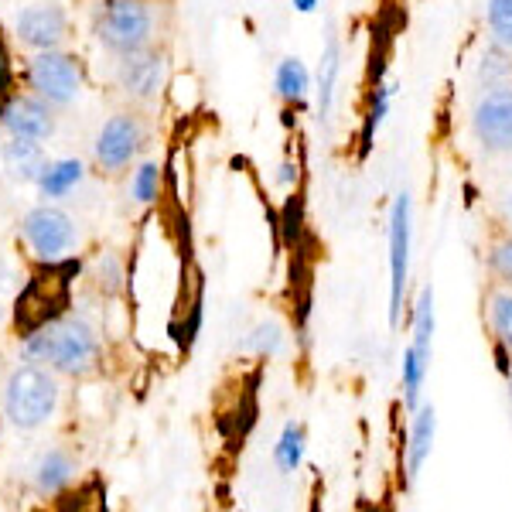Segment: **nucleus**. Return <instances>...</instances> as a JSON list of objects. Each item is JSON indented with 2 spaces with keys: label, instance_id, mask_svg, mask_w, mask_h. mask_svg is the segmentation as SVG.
<instances>
[{
  "label": "nucleus",
  "instance_id": "obj_11",
  "mask_svg": "<svg viewBox=\"0 0 512 512\" xmlns=\"http://www.w3.org/2000/svg\"><path fill=\"white\" fill-rule=\"evenodd\" d=\"M18 35L24 45L41 48V52H52L55 45L65 38V14L59 7H28L18 18Z\"/></svg>",
  "mask_w": 512,
  "mask_h": 512
},
{
  "label": "nucleus",
  "instance_id": "obj_8",
  "mask_svg": "<svg viewBox=\"0 0 512 512\" xmlns=\"http://www.w3.org/2000/svg\"><path fill=\"white\" fill-rule=\"evenodd\" d=\"M31 86L38 89L41 99L55 106H65L72 103L82 86V72H79V62L69 59L62 52H41L35 62H31Z\"/></svg>",
  "mask_w": 512,
  "mask_h": 512
},
{
  "label": "nucleus",
  "instance_id": "obj_27",
  "mask_svg": "<svg viewBox=\"0 0 512 512\" xmlns=\"http://www.w3.org/2000/svg\"><path fill=\"white\" fill-rule=\"evenodd\" d=\"M7 89V59H4V45H0V93Z\"/></svg>",
  "mask_w": 512,
  "mask_h": 512
},
{
  "label": "nucleus",
  "instance_id": "obj_26",
  "mask_svg": "<svg viewBox=\"0 0 512 512\" xmlns=\"http://www.w3.org/2000/svg\"><path fill=\"white\" fill-rule=\"evenodd\" d=\"M277 345H280V328L277 325H263V328H256V335H253V349L256 352H277Z\"/></svg>",
  "mask_w": 512,
  "mask_h": 512
},
{
  "label": "nucleus",
  "instance_id": "obj_20",
  "mask_svg": "<svg viewBox=\"0 0 512 512\" xmlns=\"http://www.w3.org/2000/svg\"><path fill=\"white\" fill-rule=\"evenodd\" d=\"M489 325L495 332V342L506 345L512 352V291L509 287H499V291L489 294Z\"/></svg>",
  "mask_w": 512,
  "mask_h": 512
},
{
  "label": "nucleus",
  "instance_id": "obj_1",
  "mask_svg": "<svg viewBox=\"0 0 512 512\" xmlns=\"http://www.w3.org/2000/svg\"><path fill=\"white\" fill-rule=\"evenodd\" d=\"M24 352L31 359H41L48 366H55L59 373L79 376L86 369H93L96 355H99V342L93 335V328L86 321H52V325L38 328L35 335H28L24 342Z\"/></svg>",
  "mask_w": 512,
  "mask_h": 512
},
{
  "label": "nucleus",
  "instance_id": "obj_16",
  "mask_svg": "<svg viewBox=\"0 0 512 512\" xmlns=\"http://www.w3.org/2000/svg\"><path fill=\"white\" fill-rule=\"evenodd\" d=\"M338 69H342V45L332 38L321 55V72H318V110H321V120H328L332 113V103H335V82H338Z\"/></svg>",
  "mask_w": 512,
  "mask_h": 512
},
{
  "label": "nucleus",
  "instance_id": "obj_15",
  "mask_svg": "<svg viewBox=\"0 0 512 512\" xmlns=\"http://www.w3.org/2000/svg\"><path fill=\"white\" fill-rule=\"evenodd\" d=\"M390 99H393V86H390V82H376L373 96H369L366 123H362V137H359V154H362V158H366V154L373 151L376 130L383 127L386 113H390Z\"/></svg>",
  "mask_w": 512,
  "mask_h": 512
},
{
  "label": "nucleus",
  "instance_id": "obj_30",
  "mask_svg": "<svg viewBox=\"0 0 512 512\" xmlns=\"http://www.w3.org/2000/svg\"><path fill=\"white\" fill-rule=\"evenodd\" d=\"M509 393H512V369H509Z\"/></svg>",
  "mask_w": 512,
  "mask_h": 512
},
{
  "label": "nucleus",
  "instance_id": "obj_18",
  "mask_svg": "<svg viewBox=\"0 0 512 512\" xmlns=\"http://www.w3.org/2000/svg\"><path fill=\"white\" fill-rule=\"evenodd\" d=\"M72 472H76V465H72V458L65 451H48L45 458L38 461V489L41 492H59L69 485Z\"/></svg>",
  "mask_w": 512,
  "mask_h": 512
},
{
  "label": "nucleus",
  "instance_id": "obj_17",
  "mask_svg": "<svg viewBox=\"0 0 512 512\" xmlns=\"http://www.w3.org/2000/svg\"><path fill=\"white\" fill-rule=\"evenodd\" d=\"M478 79H482L489 89L492 86H512V48L492 41L482 55V65H478Z\"/></svg>",
  "mask_w": 512,
  "mask_h": 512
},
{
  "label": "nucleus",
  "instance_id": "obj_10",
  "mask_svg": "<svg viewBox=\"0 0 512 512\" xmlns=\"http://www.w3.org/2000/svg\"><path fill=\"white\" fill-rule=\"evenodd\" d=\"M164 82V59L154 52H134V55H123L120 65V86L127 89L134 99H151L158 96Z\"/></svg>",
  "mask_w": 512,
  "mask_h": 512
},
{
  "label": "nucleus",
  "instance_id": "obj_12",
  "mask_svg": "<svg viewBox=\"0 0 512 512\" xmlns=\"http://www.w3.org/2000/svg\"><path fill=\"white\" fill-rule=\"evenodd\" d=\"M0 123L11 130L14 137H31V140H45L52 137L55 123L45 103L38 99H11V103L0 110Z\"/></svg>",
  "mask_w": 512,
  "mask_h": 512
},
{
  "label": "nucleus",
  "instance_id": "obj_7",
  "mask_svg": "<svg viewBox=\"0 0 512 512\" xmlns=\"http://www.w3.org/2000/svg\"><path fill=\"white\" fill-rule=\"evenodd\" d=\"M24 239H28V246L41 260L52 263L76 246V226H72V219L62 209L41 205V209H31L24 216Z\"/></svg>",
  "mask_w": 512,
  "mask_h": 512
},
{
  "label": "nucleus",
  "instance_id": "obj_3",
  "mask_svg": "<svg viewBox=\"0 0 512 512\" xmlns=\"http://www.w3.org/2000/svg\"><path fill=\"white\" fill-rule=\"evenodd\" d=\"M59 403V386L41 366H21L7 379L4 410L18 427H38L52 417Z\"/></svg>",
  "mask_w": 512,
  "mask_h": 512
},
{
  "label": "nucleus",
  "instance_id": "obj_5",
  "mask_svg": "<svg viewBox=\"0 0 512 512\" xmlns=\"http://www.w3.org/2000/svg\"><path fill=\"white\" fill-rule=\"evenodd\" d=\"M472 130L489 154H512V86H492L478 99Z\"/></svg>",
  "mask_w": 512,
  "mask_h": 512
},
{
  "label": "nucleus",
  "instance_id": "obj_2",
  "mask_svg": "<svg viewBox=\"0 0 512 512\" xmlns=\"http://www.w3.org/2000/svg\"><path fill=\"white\" fill-rule=\"evenodd\" d=\"M72 270H76L72 263H62V267H48L28 280V287L18 294V308H14V325H18L21 335H35L38 328L52 325L65 315Z\"/></svg>",
  "mask_w": 512,
  "mask_h": 512
},
{
  "label": "nucleus",
  "instance_id": "obj_28",
  "mask_svg": "<svg viewBox=\"0 0 512 512\" xmlns=\"http://www.w3.org/2000/svg\"><path fill=\"white\" fill-rule=\"evenodd\" d=\"M294 7H297L301 14H311V11L318 7V0H294Z\"/></svg>",
  "mask_w": 512,
  "mask_h": 512
},
{
  "label": "nucleus",
  "instance_id": "obj_13",
  "mask_svg": "<svg viewBox=\"0 0 512 512\" xmlns=\"http://www.w3.org/2000/svg\"><path fill=\"white\" fill-rule=\"evenodd\" d=\"M4 171L14 181H38L45 171V151L38 147V140L14 137L11 144H4Z\"/></svg>",
  "mask_w": 512,
  "mask_h": 512
},
{
  "label": "nucleus",
  "instance_id": "obj_22",
  "mask_svg": "<svg viewBox=\"0 0 512 512\" xmlns=\"http://www.w3.org/2000/svg\"><path fill=\"white\" fill-rule=\"evenodd\" d=\"M277 93L284 99H304L308 93V69L297 59H284L277 65Z\"/></svg>",
  "mask_w": 512,
  "mask_h": 512
},
{
  "label": "nucleus",
  "instance_id": "obj_23",
  "mask_svg": "<svg viewBox=\"0 0 512 512\" xmlns=\"http://www.w3.org/2000/svg\"><path fill=\"white\" fill-rule=\"evenodd\" d=\"M485 18H489L492 41L512 48V0H489V11H485Z\"/></svg>",
  "mask_w": 512,
  "mask_h": 512
},
{
  "label": "nucleus",
  "instance_id": "obj_29",
  "mask_svg": "<svg viewBox=\"0 0 512 512\" xmlns=\"http://www.w3.org/2000/svg\"><path fill=\"white\" fill-rule=\"evenodd\" d=\"M294 178H297V168H294V164H284V168H280V181H287V185H291Z\"/></svg>",
  "mask_w": 512,
  "mask_h": 512
},
{
  "label": "nucleus",
  "instance_id": "obj_4",
  "mask_svg": "<svg viewBox=\"0 0 512 512\" xmlns=\"http://www.w3.org/2000/svg\"><path fill=\"white\" fill-rule=\"evenodd\" d=\"M151 7L144 0H110L99 18V38H103L106 48L120 55H134L140 48H147L151 41Z\"/></svg>",
  "mask_w": 512,
  "mask_h": 512
},
{
  "label": "nucleus",
  "instance_id": "obj_25",
  "mask_svg": "<svg viewBox=\"0 0 512 512\" xmlns=\"http://www.w3.org/2000/svg\"><path fill=\"white\" fill-rule=\"evenodd\" d=\"M158 181H161V171L158 164H144L134 178V198L137 202H154L158 198Z\"/></svg>",
  "mask_w": 512,
  "mask_h": 512
},
{
  "label": "nucleus",
  "instance_id": "obj_21",
  "mask_svg": "<svg viewBox=\"0 0 512 512\" xmlns=\"http://www.w3.org/2000/svg\"><path fill=\"white\" fill-rule=\"evenodd\" d=\"M274 458H277L280 472H297V468H301V461H304V431H301V427H297V424L284 427Z\"/></svg>",
  "mask_w": 512,
  "mask_h": 512
},
{
  "label": "nucleus",
  "instance_id": "obj_14",
  "mask_svg": "<svg viewBox=\"0 0 512 512\" xmlns=\"http://www.w3.org/2000/svg\"><path fill=\"white\" fill-rule=\"evenodd\" d=\"M434 431H437V417H434V407H417L414 410V431H410V478L420 475L424 468L427 454L434 448Z\"/></svg>",
  "mask_w": 512,
  "mask_h": 512
},
{
  "label": "nucleus",
  "instance_id": "obj_19",
  "mask_svg": "<svg viewBox=\"0 0 512 512\" xmlns=\"http://www.w3.org/2000/svg\"><path fill=\"white\" fill-rule=\"evenodd\" d=\"M79 181H82V164L79 161H55V164H48V168L41 171L38 185H41V192H45L48 198H59L65 192H72Z\"/></svg>",
  "mask_w": 512,
  "mask_h": 512
},
{
  "label": "nucleus",
  "instance_id": "obj_32",
  "mask_svg": "<svg viewBox=\"0 0 512 512\" xmlns=\"http://www.w3.org/2000/svg\"><path fill=\"white\" fill-rule=\"evenodd\" d=\"M0 321H4V311H0Z\"/></svg>",
  "mask_w": 512,
  "mask_h": 512
},
{
  "label": "nucleus",
  "instance_id": "obj_6",
  "mask_svg": "<svg viewBox=\"0 0 512 512\" xmlns=\"http://www.w3.org/2000/svg\"><path fill=\"white\" fill-rule=\"evenodd\" d=\"M410 274V195L400 192L390 212V325H400Z\"/></svg>",
  "mask_w": 512,
  "mask_h": 512
},
{
  "label": "nucleus",
  "instance_id": "obj_31",
  "mask_svg": "<svg viewBox=\"0 0 512 512\" xmlns=\"http://www.w3.org/2000/svg\"><path fill=\"white\" fill-rule=\"evenodd\" d=\"M509 216H512V198H509Z\"/></svg>",
  "mask_w": 512,
  "mask_h": 512
},
{
  "label": "nucleus",
  "instance_id": "obj_9",
  "mask_svg": "<svg viewBox=\"0 0 512 512\" xmlns=\"http://www.w3.org/2000/svg\"><path fill=\"white\" fill-rule=\"evenodd\" d=\"M140 140H144V130H140V123L134 117H127V113H120V117H113L103 130H99V137H96V161L103 164L106 171L127 168L130 158H134V154L140 151Z\"/></svg>",
  "mask_w": 512,
  "mask_h": 512
},
{
  "label": "nucleus",
  "instance_id": "obj_24",
  "mask_svg": "<svg viewBox=\"0 0 512 512\" xmlns=\"http://www.w3.org/2000/svg\"><path fill=\"white\" fill-rule=\"evenodd\" d=\"M489 267H492V274H495V277L506 280V284L512 287V236H509V239H499V243L492 246Z\"/></svg>",
  "mask_w": 512,
  "mask_h": 512
}]
</instances>
